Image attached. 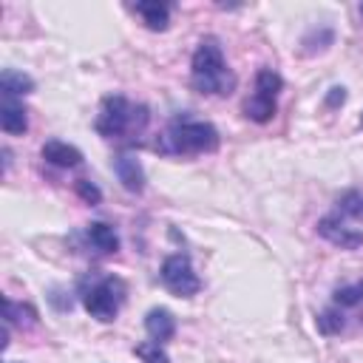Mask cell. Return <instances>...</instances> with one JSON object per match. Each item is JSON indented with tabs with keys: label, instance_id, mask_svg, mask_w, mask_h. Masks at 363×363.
Here are the masks:
<instances>
[{
	"label": "cell",
	"instance_id": "obj_19",
	"mask_svg": "<svg viewBox=\"0 0 363 363\" xmlns=\"http://www.w3.org/2000/svg\"><path fill=\"white\" fill-rule=\"evenodd\" d=\"M133 352H136V357H142V363H170V357L162 349V343H153V340L139 343Z\"/></svg>",
	"mask_w": 363,
	"mask_h": 363
},
{
	"label": "cell",
	"instance_id": "obj_13",
	"mask_svg": "<svg viewBox=\"0 0 363 363\" xmlns=\"http://www.w3.org/2000/svg\"><path fill=\"white\" fill-rule=\"evenodd\" d=\"M85 238H88V244L96 250V252H116L119 250V235H116V230L111 227V224H105V221H91L88 227H85Z\"/></svg>",
	"mask_w": 363,
	"mask_h": 363
},
{
	"label": "cell",
	"instance_id": "obj_2",
	"mask_svg": "<svg viewBox=\"0 0 363 363\" xmlns=\"http://www.w3.org/2000/svg\"><path fill=\"white\" fill-rule=\"evenodd\" d=\"M221 145L218 130L210 122L190 119V116H176L167 122L162 136L156 139V150L164 156H201V153H216Z\"/></svg>",
	"mask_w": 363,
	"mask_h": 363
},
{
	"label": "cell",
	"instance_id": "obj_9",
	"mask_svg": "<svg viewBox=\"0 0 363 363\" xmlns=\"http://www.w3.org/2000/svg\"><path fill=\"white\" fill-rule=\"evenodd\" d=\"M145 332L153 343H167L173 335H176V318L170 309L164 306H153L147 315H145Z\"/></svg>",
	"mask_w": 363,
	"mask_h": 363
},
{
	"label": "cell",
	"instance_id": "obj_1",
	"mask_svg": "<svg viewBox=\"0 0 363 363\" xmlns=\"http://www.w3.org/2000/svg\"><path fill=\"white\" fill-rule=\"evenodd\" d=\"M190 85L204 96H230L235 91V74L224 60L218 37L207 34L199 40L190 60Z\"/></svg>",
	"mask_w": 363,
	"mask_h": 363
},
{
	"label": "cell",
	"instance_id": "obj_15",
	"mask_svg": "<svg viewBox=\"0 0 363 363\" xmlns=\"http://www.w3.org/2000/svg\"><path fill=\"white\" fill-rule=\"evenodd\" d=\"M3 318H6V323H14L20 329H28V326L37 323V309L28 306V303H17L11 298H3Z\"/></svg>",
	"mask_w": 363,
	"mask_h": 363
},
{
	"label": "cell",
	"instance_id": "obj_22",
	"mask_svg": "<svg viewBox=\"0 0 363 363\" xmlns=\"http://www.w3.org/2000/svg\"><path fill=\"white\" fill-rule=\"evenodd\" d=\"M346 102V88L343 85H332L329 94H326V108H337Z\"/></svg>",
	"mask_w": 363,
	"mask_h": 363
},
{
	"label": "cell",
	"instance_id": "obj_14",
	"mask_svg": "<svg viewBox=\"0 0 363 363\" xmlns=\"http://www.w3.org/2000/svg\"><path fill=\"white\" fill-rule=\"evenodd\" d=\"M0 91H3V96H9V99L26 96V94L34 91V79H31L28 74H23V71L6 68V71L0 74Z\"/></svg>",
	"mask_w": 363,
	"mask_h": 363
},
{
	"label": "cell",
	"instance_id": "obj_10",
	"mask_svg": "<svg viewBox=\"0 0 363 363\" xmlns=\"http://www.w3.org/2000/svg\"><path fill=\"white\" fill-rule=\"evenodd\" d=\"M0 128L9 136H23L28 130V111L17 99L3 96V105H0Z\"/></svg>",
	"mask_w": 363,
	"mask_h": 363
},
{
	"label": "cell",
	"instance_id": "obj_7",
	"mask_svg": "<svg viewBox=\"0 0 363 363\" xmlns=\"http://www.w3.org/2000/svg\"><path fill=\"white\" fill-rule=\"evenodd\" d=\"M318 233H320L329 244H335V247H340V250H357V247H363V233L354 230V227H346L337 213H335V216H323V218L318 221Z\"/></svg>",
	"mask_w": 363,
	"mask_h": 363
},
{
	"label": "cell",
	"instance_id": "obj_20",
	"mask_svg": "<svg viewBox=\"0 0 363 363\" xmlns=\"http://www.w3.org/2000/svg\"><path fill=\"white\" fill-rule=\"evenodd\" d=\"M337 216H340V218H343V216H354V218H360V216H363V196L354 193V190H349V193L337 201Z\"/></svg>",
	"mask_w": 363,
	"mask_h": 363
},
{
	"label": "cell",
	"instance_id": "obj_23",
	"mask_svg": "<svg viewBox=\"0 0 363 363\" xmlns=\"http://www.w3.org/2000/svg\"><path fill=\"white\" fill-rule=\"evenodd\" d=\"M360 128H363V113H360Z\"/></svg>",
	"mask_w": 363,
	"mask_h": 363
},
{
	"label": "cell",
	"instance_id": "obj_12",
	"mask_svg": "<svg viewBox=\"0 0 363 363\" xmlns=\"http://www.w3.org/2000/svg\"><path fill=\"white\" fill-rule=\"evenodd\" d=\"M40 153H43V159H45L48 164H54V167H77V164H82V153H79L74 145L60 142V139H48Z\"/></svg>",
	"mask_w": 363,
	"mask_h": 363
},
{
	"label": "cell",
	"instance_id": "obj_4",
	"mask_svg": "<svg viewBox=\"0 0 363 363\" xmlns=\"http://www.w3.org/2000/svg\"><path fill=\"white\" fill-rule=\"evenodd\" d=\"M79 295H82V306L91 318L111 323V320H116L119 306L125 301V281L116 275H102V278H94L91 284H82Z\"/></svg>",
	"mask_w": 363,
	"mask_h": 363
},
{
	"label": "cell",
	"instance_id": "obj_18",
	"mask_svg": "<svg viewBox=\"0 0 363 363\" xmlns=\"http://www.w3.org/2000/svg\"><path fill=\"white\" fill-rule=\"evenodd\" d=\"M343 312H340V306H332V309H326V312H320L318 315V329L323 332V335H337L340 329H343Z\"/></svg>",
	"mask_w": 363,
	"mask_h": 363
},
{
	"label": "cell",
	"instance_id": "obj_11",
	"mask_svg": "<svg viewBox=\"0 0 363 363\" xmlns=\"http://www.w3.org/2000/svg\"><path fill=\"white\" fill-rule=\"evenodd\" d=\"M130 11L139 14L142 23H145L150 31H164L167 23H170V6H167V3H159V0H142V3H133Z\"/></svg>",
	"mask_w": 363,
	"mask_h": 363
},
{
	"label": "cell",
	"instance_id": "obj_3",
	"mask_svg": "<svg viewBox=\"0 0 363 363\" xmlns=\"http://www.w3.org/2000/svg\"><path fill=\"white\" fill-rule=\"evenodd\" d=\"M147 122H150V111L145 105H136L128 96L113 94L102 99L94 128L105 139H136L147 128Z\"/></svg>",
	"mask_w": 363,
	"mask_h": 363
},
{
	"label": "cell",
	"instance_id": "obj_8",
	"mask_svg": "<svg viewBox=\"0 0 363 363\" xmlns=\"http://www.w3.org/2000/svg\"><path fill=\"white\" fill-rule=\"evenodd\" d=\"M113 173H116V179L122 182V187L128 193L139 196L145 190V167H142V162L133 153H119L113 159Z\"/></svg>",
	"mask_w": 363,
	"mask_h": 363
},
{
	"label": "cell",
	"instance_id": "obj_6",
	"mask_svg": "<svg viewBox=\"0 0 363 363\" xmlns=\"http://www.w3.org/2000/svg\"><path fill=\"white\" fill-rule=\"evenodd\" d=\"M159 275H162V284H164L173 295H179V298H193V295H199V289H201V281H199V275H196V269H193V264H190V258H187L184 252L167 255V258L162 261Z\"/></svg>",
	"mask_w": 363,
	"mask_h": 363
},
{
	"label": "cell",
	"instance_id": "obj_17",
	"mask_svg": "<svg viewBox=\"0 0 363 363\" xmlns=\"http://www.w3.org/2000/svg\"><path fill=\"white\" fill-rule=\"evenodd\" d=\"M332 301H335V306H340V309H352V306L363 303V281L335 289V298H332Z\"/></svg>",
	"mask_w": 363,
	"mask_h": 363
},
{
	"label": "cell",
	"instance_id": "obj_24",
	"mask_svg": "<svg viewBox=\"0 0 363 363\" xmlns=\"http://www.w3.org/2000/svg\"><path fill=\"white\" fill-rule=\"evenodd\" d=\"M360 14H363V3H360Z\"/></svg>",
	"mask_w": 363,
	"mask_h": 363
},
{
	"label": "cell",
	"instance_id": "obj_21",
	"mask_svg": "<svg viewBox=\"0 0 363 363\" xmlns=\"http://www.w3.org/2000/svg\"><path fill=\"white\" fill-rule=\"evenodd\" d=\"M74 190H77V196H79L85 204H99V201H102L99 187H96L94 182H88V179H77V182H74Z\"/></svg>",
	"mask_w": 363,
	"mask_h": 363
},
{
	"label": "cell",
	"instance_id": "obj_16",
	"mask_svg": "<svg viewBox=\"0 0 363 363\" xmlns=\"http://www.w3.org/2000/svg\"><path fill=\"white\" fill-rule=\"evenodd\" d=\"M332 40H335V31L329 26H318L303 37L301 45H303V54H318V51H326L332 45Z\"/></svg>",
	"mask_w": 363,
	"mask_h": 363
},
{
	"label": "cell",
	"instance_id": "obj_5",
	"mask_svg": "<svg viewBox=\"0 0 363 363\" xmlns=\"http://www.w3.org/2000/svg\"><path fill=\"white\" fill-rule=\"evenodd\" d=\"M281 88H284V79H281L278 71L258 68L255 71V91L244 102V116L252 119V122H258V125L269 122L275 116V111H278V94H281Z\"/></svg>",
	"mask_w": 363,
	"mask_h": 363
}]
</instances>
